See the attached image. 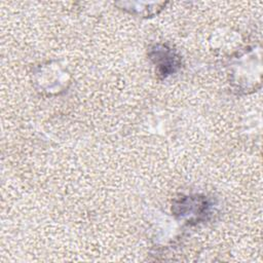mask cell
<instances>
[{
  "mask_svg": "<svg viewBox=\"0 0 263 263\" xmlns=\"http://www.w3.org/2000/svg\"><path fill=\"white\" fill-rule=\"evenodd\" d=\"M159 50L164 59H161L155 54H153L152 59L155 60V64L157 63L160 74L165 77L166 75L174 72L176 68L179 66V59L170 48L162 46Z\"/></svg>",
  "mask_w": 263,
  "mask_h": 263,
  "instance_id": "6da1fadb",
  "label": "cell"
}]
</instances>
